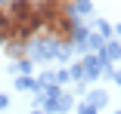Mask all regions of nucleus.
I'll return each mask as SVG.
<instances>
[{
	"mask_svg": "<svg viewBox=\"0 0 121 114\" xmlns=\"http://www.w3.org/2000/svg\"><path fill=\"white\" fill-rule=\"evenodd\" d=\"M75 0H43V6H50V9H68Z\"/></svg>",
	"mask_w": 121,
	"mask_h": 114,
	"instance_id": "f257e3e1",
	"label": "nucleus"
}]
</instances>
